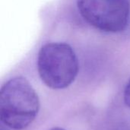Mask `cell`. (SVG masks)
I'll return each mask as SVG.
<instances>
[{"mask_svg": "<svg viewBox=\"0 0 130 130\" xmlns=\"http://www.w3.org/2000/svg\"><path fill=\"white\" fill-rule=\"evenodd\" d=\"M40 101L30 82L23 77L8 81L0 91V119L6 126L21 130L37 116Z\"/></svg>", "mask_w": 130, "mask_h": 130, "instance_id": "cell-1", "label": "cell"}, {"mask_svg": "<svg viewBox=\"0 0 130 130\" xmlns=\"http://www.w3.org/2000/svg\"><path fill=\"white\" fill-rule=\"evenodd\" d=\"M79 64L73 49L64 43L43 45L37 56V70L42 82L55 90L68 88L76 78Z\"/></svg>", "mask_w": 130, "mask_h": 130, "instance_id": "cell-2", "label": "cell"}, {"mask_svg": "<svg viewBox=\"0 0 130 130\" xmlns=\"http://www.w3.org/2000/svg\"><path fill=\"white\" fill-rule=\"evenodd\" d=\"M77 5L82 18L102 31L119 33L128 25L129 0H78Z\"/></svg>", "mask_w": 130, "mask_h": 130, "instance_id": "cell-3", "label": "cell"}, {"mask_svg": "<svg viewBox=\"0 0 130 130\" xmlns=\"http://www.w3.org/2000/svg\"><path fill=\"white\" fill-rule=\"evenodd\" d=\"M124 101L126 105L130 109V78L125 88L124 91Z\"/></svg>", "mask_w": 130, "mask_h": 130, "instance_id": "cell-4", "label": "cell"}, {"mask_svg": "<svg viewBox=\"0 0 130 130\" xmlns=\"http://www.w3.org/2000/svg\"><path fill=\"white\" fill-rule=\"evenodd\" d=\"M119 130H130V120L125 122Z\"/></svg>", "mask_w": 130, "mask_h": 130, "instance_id": "cell-5", "label": "cell"}, {"mask_svg": "<svg viewBox=\"0 0 130 130\" xmlns=\"http://www.w3.org/2000/svg\"><path fill=\"white\" fill-rule=\"evenodd\" d=\"M50 130H66L64 129H62V128H60V127H55V128H53V129H51Z\"/></svg>", "mask_w": 130, "mask_h": 130, "instance_id": "cell-6", "label": "cell"}]
</instances>
